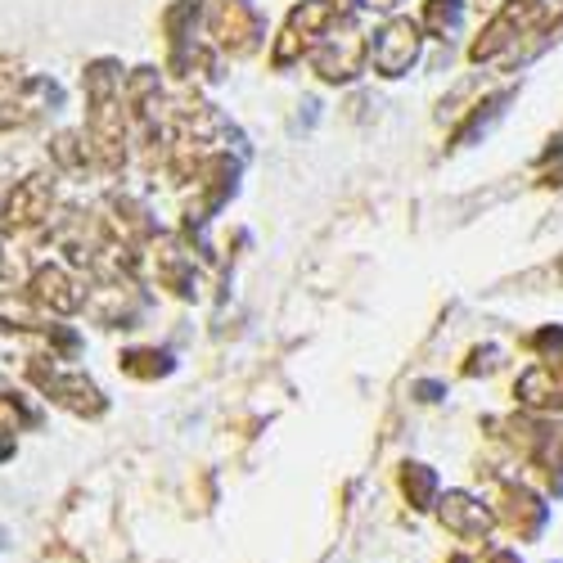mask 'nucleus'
I'll list each match as a JSON object with an SVG mask.
<instances>
[{
  "instance_id": "nucleus-14",
  "label": "nucleus",
  "mask_w": 563,
  "mask_h": 563,
  "mask_svg": "<svg viewBox=\"0 0 563 563\" xmlns=\"http://www.w3.org/2000/svg\"><path fill=\"white\" fill-rule=\"evenodd\" d=\"M410 393H415V401L433 406V401H442V397H446V384H438V379H419V384H415Z\"/></svg>"
},
{
  "instance_id": "nucleus-17",
  "label": "nucleus",
  "mask_w": 563,
  "mask_h": 563,
  "mask_svg": "<svg viewBox=\"0 0 563 563\" xmlns=\"http://www.w3.org/2000/svg\"><path fill=\"white\" fill-rule=\"evenodd\" d=\"M361 5H374V10H393V5H401V0H361Z\"/></svg>"
},
{
  "instance_id": "nucleus-2",
  "label": "nucleus",
  "mask_w": 563,
  "mask_h": 563,
  "mask_svg": "<svg viewBox=\"0 0 563 563\" xmlns=\"http://www.w3.org/2000/svg\"><path fill=\"white\" fill-rule=\"evenodd\" d=\"M32 379L45 388V397H55V401H64L68 410H77V415H100L104 410V397H100V388L86 379V374H64V369H45L41 361L32 365Z\"/></svg>"
},
{
  "instance_id": "nucleus-16",
  "label": "nucleus",
  "mask_w": 563,
  "mask_h": 563,
  "mask_svg": "<svg viewBox=\"0 0 563 563\" xmlns=\"http://www.w3.org/2000/svg\"><path fill=\"white\" fill-rule=\"evenodd\" d=\"M14 451H19V442H14V429H5V424H0V464H5Z\"/></svg>"
},
{
  "instance_id": "nucleus-12",
  "label": "nucleus",
  "mask_w": 563,
  "mask_h": 563,
  "mask_svg": "<svg viewBox=\"0 0 563 563\" xmlns=\"http://www.w3.org/2000/svg\"><path fill=\"white\" fill-rule=\"evenodd\" d=\"M451 563H523L519 550H509V545H487L478 554H455Z\"/></svg>"
},
{
  "instance_id": "nucleus-10",
  "label": "nucleus",
  "mask_w": 563,
  "mask_h": 563,
  "mask_svg": "<svg viewBox=\"0 0 563 563\" xmlns=\"http://www.w3.org/2000/svg\"><path fill=\"white\" fill-rule=\"evenodd\" d=\"M460 14H464L460 0H429V5H424V27L433 36H442V41H451L455 27H460Z\"/></svg>"
},
{
  "instance_id": "nucleus-11",
  "label": "nucleus",
  "mask_w": 563,
  "mask_h": 563,
  "mask_svg": "<svg viewBox=\"0 0 563 563\" xmlns=\"http://www.w3.org/2000/svg\"><path fill=\"white\" fill-rule=\"evenodd\" d=\"M122 369L126 374H140V379H154V374H167L172 369V356L167 352H126L122 356Z\"/></svg>"
},
{
  "instance_id": "nucleus-8",
  "label": "nucleus",
  "mask_w": 563,
  "mask_h": 563,
  "mask_svg": "<svg viewBox=\"0 0 563 563\" xmlns=\"http://www.w3.org/2000/svg\"><path fill=\"white\" fill-rule=\"evenodd\" d=\"M401 492H406L410 509H433L442 483H438V474H433L429 464H406V468H401Z\"/></svg>"
},
{
  "instance_id": "nucleus-19",
  "label": "nucleus",
  "mask_w": 563,
  "mask_h": 563,
  "mask_svg": "<svg viewBox=\"0 0 563 563\" xmlns=\"http://www.w3.org/2000/svg\"><path fill=\"white\" fill-rule=\"evenodd\" d=\"M550 563H559V559H550Z\"/></svg>"
},
{
  "instance_id": "nucleus-7",
  "label": "nucleus",
  "mask_w": 563,
  "mask_h": 563,
  "mask_svg": "<svg viewBox=\"0 0 563 563\" xmlns=\"http://www.w3.org/2000/svg\"><path fill=\"white\" fill-rule=\"evenodd\" d=\"M32 302L51 307V311H77L81 307V289L64 266H36L32 275Z\"/></svg>"
},
{
  "instance_id": "nucleus-18",
  "label": "nucleus",
  "mask_w": 563,
  "mask_h": 563,
  "mask_svg": "<svg viewBox=\"0 0 563 563\" xmlns=\"http://www.w3.org/2000/svg\"><path fill=\"white\" fill-rule=\"evenodd\" d=\"M478 5H500V0H478Z\"/></svg>"
},
{
  "instance_id": "nucleus-1",
  "label": "nucleus",
  "mask_w": 563,
  "mask_h": 563,
  "mask_svg": "<svg viewBox=\"0 0 563 563\" xmlns=\"http://www.w3.org/2000/svg\"><path fill=\"white\" fill-rule=\"evenodd\" d=\"M415 59H419V23H410V19H393L369 45V64L384 77H401Z\"/></svg>"
},
{
  "instance_id": "nucleus-15",
  "label": "nucleus",
  "mask_w": 563,
  "mask_h": 563,
  "mask_svg": "<svg viewBox=\"0 0 563 563\" xmlns=\"http://www.w3.org/2000/svg\"><path fill=\"white\" fill-rule=\"evenodd\" d=\"M496 356H500L496 347H483V352H474V361H468L464 369L468 374H487V369H496Z\"/></svg>"
},
{
  "instance_id": "nucleus-6",
  "label": "nucleus",
  "mask_w": 563,
  "mask_h": 563,
  "mask_svg": "<svg viewBox=\"0 0 563 563\" xmlns=\"http://www.w3.org/2000/svg\"><path fill=\"white\" fill-rule=\"evenodd\" d=\"M51 199H55V180L27 176L23 185H14V195L5 203V225H36L41 217H51Z\"/></svg>"
},
{
  "instance_id": "nucleus-3",
  "label": "nucleus",
  "mask_w": 563,
  "mask_h": 563,
  "mask_svg": "<svg viewBox=\"0 0 563 563\" xmlns=\"http://www.w3.org/2000/svg\"><path fill=\"white\" fill-rule=\"evenodd\" d=\"M212 32L221 36L225 51L234 55H249L257 36H262V14L249 5V0H217L212 10Z\"/></svg>"
},
{
  "instance_id": "nucleus-9",
  "label": "nucleus",
  "mask_w": 563,
  "mask_h": 563,
  "mask_svg": "<svg viewBox=\"0 0 563 563\" xmlns=\"http://www.w3.org/2000/svg\"><path fill=\"white\" fill-rule=\"evenodd\" d=\"M0 324L5 330H41V316H36V302L32 298H23V294H14L10 285H0Z\"/></svg>"
},
{
  "instance_id": "nucleus-5",
  "label": "nucleus",
  "mask_w": 563,
  "mask_h": 563,
  "mask_svg": "<svg viewBox=\"0 0 563 563\" xmlns=\"http://www.w3.org/2000/svg\"><path fill=\"white\" fill-rule=\"evenodd\" d=\"M311 64H316V73L324 77V81H347V77H356V68H361V41L352 36V27L339 36L334 27L324 32V41L311 51Z\"/></svg>"
},
{
  "instance_id": "nucleus-4",
  "label": "nucleus",
  "mask_w": 563,
  "mask_h": 563,
  "mask_svg": "<svg viewBox=\"0 0 563 563\" xmlns=\"http://www.w3.org/2000/svg\"><path fill=\"white\" fill-rule=\"evenodd\" d=\"M433 509H438V519H442V528H446L451 537L483 545V537H487V528H492V509H487V505H478L468 492H446V496H438Z\"/></svg>"
},
{
  "instance_id": "nucleus-13",
  "label": "nucleus",
  "mask_w": 563,
  "mask_h": 563,
  "mask_svg": "<svg viewBox=\"0 0 563 563\" xmlns=\"http://www.w3.org/2000/svg\"><path fill=\"white\" fill-rule=\"evenodd\" d=\"M51 150H55V158H59L64 167H81V163H86V145H81V140H77L73 131H68V135H59Z\"/></svg>"
}]
</instances>
